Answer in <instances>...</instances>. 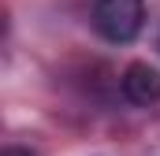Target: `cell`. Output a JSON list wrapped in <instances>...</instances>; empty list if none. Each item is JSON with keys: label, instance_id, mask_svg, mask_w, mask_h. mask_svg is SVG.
I'll use <instances>...</instances> for the list:
<instances>
[{"label": "cell", "instance_id": "6da1fadb", "mask_svg": "<svg viewBox=\"0 0 160 156\" xmlns=\"http://www.w3.org/2000/svg\"><path fill=\"white\" fill-rule=\"evenodd\" d=\"M93 26L116 45L134 41L142 30V0H93Z\"/></svg>", "mask_w": 160, "mask_h": 156}, {"label": "cell", "instance_id": "7a4b0ae2", "mask_svg": "<svg viewBox=\"0 0 160 156\" xmlns=\"http://www.w3.org/2000/svg\"><path fill=\"white\" fill-rule=\"evenodd\" d=\"M123 93H127L130 104H142V108L157 104L160 100V71L149 67V63H130L123 71Z\"/></svg>", "mask_w": 160, "mask_h": 156}, {"label": "cell", "instance_id": "3957f363", "mask_svg": "<svg viewBox=\"0 0 160 156\" xmlns=\"http://www.w3.org/2000/svg\"><path fill=\"white\" fill-rule=\"evenodd\" d=\"M0 156H34V153H26V149H4Z\"/></svg>", "mask_w": 160, "mask_h": 156}]
</instances>
